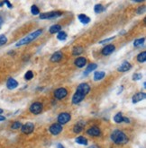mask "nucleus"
<instances>
[{"label": "nucleus", "mask_w": 146, "mask_h": 148, "mask_svg": "<svg viewBox=\"0 0 146 148\" xmlns=\"http://www.w3.org/2000/svg\"><path fill=\"white\" fill-rule=\"evenodd\" d=\"M2 24H3V18H2L1 16H0V28H1Z\"/></svg>", "instance_id": "nucleus-40"}, {"label": "nucleus", "mask_w": 146, "mask_h": 148, "mask_svg": "<svg viewBox=\"0 0 146 148\" xmlns=\"http://www.w3.org/2000/svg\"><path fill=\"white\" fill-rule=\"evenodd\" d=\"M76 143H78L79 145H87V139L84 137H79L76 138Z\"/></svg>", "instance_id": "nucleus-23"}, {"label": "nucleus", "mask_w": 146, "mask_h": 148, "mask_svg": "<svg viewBox=\"0 0 146 148\" xmlns=\"http://www.w3.org/2000/svg\"><path fill=\"white\" fill-rule=\"evenodd\" d=\"M116 49V47L114 46L113 44H109V45H106V46L102 49V54L105 56H108L110 54H112L114 51Z\"/></svg>", "instance_id": "nucleus-13"}, {"label": "nucleus", "mask_w": 146, "mask_h": 148, "mask_svg": "<svg viewBox=\"0 0 146 148\" xmlns=\"http://www.w3.org/2000/svg\"><path fill=\"white\" fill-rule=\"evenodd\" d=\"M106 10V8L104 7V6L102 5H100V4H98L95 5V7H94V11L96 14H100V13H102Z\"/></svg>", "instance_id": "nucleus-24"}, {"label": "nucleus", "mask_w": 146, "mask_h": 148, "mask_svg": "<svg viewBox=\"0 0 146 148\" xmlns=\"http://www.w3.org/2000/svg\"><path fill=\"white\" fill-rule=\"evenodd\" d=\"M146 60V52L145 51H143L140 54L137 56V61L140 63H143Z\"/></svg>", "instance_id": "nucleus-25"}, {"label": "nucleus", "mask_w": 146, "mask_h": 148, "mask_svg": "<svg viewBox=\"0 0 146 148\" xmlns=\"http://www.w3.org/2000/svg\"><path fill=\"white\" fill-rule=\"evenodd\" d=\"M142 77H143L142 74H140V73H135V74H134V75H133V79L135 80V81H138V80L142 79Z\"/></svg>", "instance_id": "nucleus-34"}, {"label": "nucleus", "mask_w": 146, "mask_h": 148, "mask_svg": "<svg viewBox=\"0 0 146 148\" xmlns=\"http://www.w3.org/2000/svg\"><path fill=\"white\" fill-rule=\"evenodd\" d=\"M86 63H87V59H85L84 57H79L74 61V64L76 65V67H78L79 68L83 67L86 65Z\"/></svg>", "instance_id": "nucleus-16"}, {"label": "nucleus", "mask_w": 146, "mask_h": 148, "mask_svg": "<svg viewBox=\"0 0 146 148\" xmlns=\"http://www.w3.org/2000/svg\"><path fill=\"white\" fill-rule=\"evenodd\" d=\"M87 133V135H89V136H91V137H99L101 135V131L99 129V127H95V126L91 127L90 128H88Z\"/></svg>", "instance_id": "nucleus-11"}, {"label": "nucleus", "mask_w": 146, "mask_h": 148, "mask_svg": "<svg viewBox=\"0 0 146 148\" xmlns=\"http://www.w3.org/2000/svg\"><path fill=\"white\" fill-rule=\"evenodd\" d=\"M31 12H32V14H33L34 15H37L40 14V10H39V8H38L36 5H33V6H32Z\"/></svg>", "instance_id": "nucleus-31"}, {"label": "nucleus", "mask_w": 146, "mask_h": 148, "mask_svg": "<svg viewBox=\"0 0 146 148\" xmlns=\"http://www.w3.org/2000/svg\"><path fill=\"white\" fill-rule=\"evenodd\" d=\"M4 4H5V5H7V6H8V8H12L13 7V5L10 4V2H8V1H5L4 2Z\"/></svg>", "instance_id": "nucleus-37"}, {"label": "nucleus", "mask_w": 146, "mask_h": 148, "mask_svg": "<svg viewBox=\"0 0 146 148\" xmlns=\"http://www.w3.org/2000/svg\"><path fill=\"white\" fill-rule=\"evenodd\" d=\"M145 11V6H141V7H139L138 10H137V14L138 15H141Z\"/></svg>", "instance_id": "nucleus-35"}, {"label": "nucleus", "mask_w": 146, "mask_h": 148, "mask_svg": "<svg viewBox=\"0 0 146 148\" xmlns=\"http://www.w3.org/2000/svg\"><path fill=\"white\" fill-rule=\"evenodd\" d=\"M61 30V26L60 24H55V25H52V27L50 28V33L52 34H54V33H60Z\"/></svg>", "instance_id": "nucleus-20"}, {"label": "nucleus", "mask_w": 146, "mask_h": 148, "mask_svg": "<svg viewBox=\"0 0 146 148\" xmlns=\"http://www.w3.org/2000/svg\"><path fill=\"white\" fill-rule=\"evenodd\" d=\"M57 39L60 40V41H65L67 39V33H65V31H61L60 33H58V35H57Z\"/></svg>", "instance_id": "nucleus-28"}, {"label": "nucleus", "mask_w": 146, "mask_h": 148, "mask_svg": "<svg viewBox=\"0 0 146 148\" xmlns=\"http://www.w3.org/2000/svg\"><path fill=\"white\" fill-rule=\"evenodd\" d=\"M79 22H80V23H82L87 24L88 23L90 22V18L88 17V16H87L86 15L81 14V15H79Z\"/></svg>", "instance_id": "nucleus-21"}, {"label": "nucleus", "mask_w": 146, "mask_h": 148, "mask_svg": "<svg viewBox=\"0 0 146 148\" xmlns=\"http://www.w3.org/2000/svg\"><path fill=\"white\" fill-rule=\"evenodd\" d=\"M34 77V73L31 71V70H29V71H27L26 73H25L24 75V78L25 80H31L32 78Z\"/></svg>", "instance_id": "nucleus-32"}, {"label": "nucleus", "mask_w": 146, "mask_h": 148, "mask_svg": "<svg viewBox=\"0 0 146 148\" xmlns=\"http://www.w3.org/2000/svg\"><path fill=\"white\" fill-rule=\"evenodd\" d=\"M63 54L61 52V51H57L55 52L52 57H50V61L52 62H59L62 59Z\"/></svg>", "instance_id": "nucleus-18"}, {"label": "nucleus", "mask_w": 146, "mask_h": 148, "mask_svg": "<svg viewBox=\"0 0 146 148\" xmlns=\"http://www.w3.org/2000/svg\"><path fill=\"white\" fill-rule=\"evenodd\" d=\"M114 39H115V37H111V38H109V39H106V40H104V41H101L99 43H100V44H104V43H106V42H108V41L114 40Z\"/></svg>", "instance_id": "nucleus-36"}, {"label": "nucleus", "mask_w": 146, "mask_h": 148, "mask_svg": "<svg viewBox=\"0 0 146 148\" xmlns=\"http://www.w3.org/2000/svg\"><path fill=\"white\" fill-rule=\"evenodd\" d=\"M89 91H90V86L88 85L87 83H80V85L78 86L77 91H76V92H79V93L84 94L86 96L88 93H89Z\"/></svg>", "instance_id": "nucleus-9"}, {"label": "nucleus", "mask_w": 146, "mask_h": 148, "mask_svg": "<svg viewBox=\"0 0 146 148\" xmlns=\"http://www.w3.org/2000/svg\"><path fill=\"white\" fill-rule=\"evenodd\" d=\"M84 127H85V123L84 122H82V121H79L73 127V132L79 134L84 129Z\"/></svg>", "instance_id": "nucleus-17"}, {"label": "nucleus", "mask_w": 146, "mask_h": 148, "mask_svg": "<svg viewBox=\"0 0 146 148\" xmlns=\"http://www.w3.org/2000/svg\"><path fill=\"white\" fill-rule=\"evenodd\" d=\"M34 123H32V122H27V123H25L24 125H22V127H21L22 132L25 135L31 134L34 131Z\"/></svg>", "instance_id": "nucleus-6"}, {"label": "nucleus", "mask_w": 146, "mask_h": 148, "mask_svg": "<svg viewBox=\"0 0 146 148\" xmlns=\"http://www.w3.org/2000/svg\"><path fill=\"white\" fill-rule=\"evenodd\" d=\"M82 52H83V48H82L81 46H77L75 47L72 50V54L74 56H78V55H80Z\"/></svg>", "instance_id": "nucleus-26"}, {"label": "nucleus", "mask_w": 146, "mask_h": 148, "mask_svg": "<svg viewBox=\"0 0 146 148\" xmlns=\"http://www.w3.org/2000/svg\"><path fill=\"white\" fill-rule=\"evenodd\" d=\"M57 148H65V147L63 146L61 144H58V145H57Z\"/></svg>", "instance_id": "nucleus-41"}, {"label": "nucleus", "mask_w": 146, "mask_h": 148, "mask_svg": "<svg viewBox=\"0 0 146 148\" xmlns=\"http://www.w3.org/2000/svg\"><path fill=\"white\" fill-rule=\"evenodd\" d=\"M42 104L41 102H34L33 104L30 106V111L33 113V114H40L42 111Z\"/></svg>", "instance_id": "nucleus-5"}, {"label": "nucleus", "mask_w": 146, "mask_h": 148, "mask_svg": "<svg viewBox=\"0 0 146 148\" xmlns=\"http://www.w3.org/2000/svg\"><path fill=\"white\" fill-rule=\"evenodd\" d=\"M62 15L61 12H49V13H43V14L40 15V18L41 19H53V18H57L60 17Z\"/></svg>", "instance_id": "nucleus-3"}, {"label": "nucleus", "mask_w": 146, "mask_h": 148, "mask_svg": "<svg viewBox=\"0 0 146 148\" xmlns=\"http://www.w3.org/2000/svg\"><path fill=\"white\" fill-rule=\"evenodd\" d=\"M145 98H146V94L144 93H137L133 96V98H132L133 103H137V102L144 100Z\"/></svg>", "instance_id": "nucleus-12"}, {"label": "nucleus", "mask_w": 146, "mask_h": 148, "mask_svg": "<svg viewBox=\"0 0 146 148\" xmlns=\"http://www.w3.org/2000/svg\"><path fill=\"white\" fill-rule=\"evenodd\" d=\"M6 86H7L9 90H14L18 86V82L14 78H9L7 82H6Z\"/></svg>", "instance_id": "nucleus-15"}, {"label": "nucleus", "mask_w": 146, "mask_h": 148, "mask_svg": "<svg viewBox=\"0 0 146 148\" xmlns=\"http://www.w3.org/2000/svg\"><path fill=\"white\" fill-rule=\"evenodd\" d=\"M3 113V110H2V109H0V114H2Z\"/></svg>", "instance_id": "nucleus-43"}, {"label": "nucleus", "mask_w": 146, "mask_h": 148, "mask_svg": "<svg viewBox=\"0 0 146 148\" xmlns=\"http://www.w3.org/2000/svg\"><path fill=\"white\" fill-rule=\"evenodd\" d=\"M49 131H50V134L54 135V136H56V135H59L62 131V126L60 125L59 123H54L49 127Z\"/></svg>", "instance_id": "nucleus-8"}, {"label": "nucleus", "mask_w": 146, "mask_h": 148, "mask_svg": "<svg viewBox=\"0 0 146 148\" xmlns=\"http://www.w3.org/2000/svg\"><path fill=\"white\" fill-rule=\"evenodd\" d=\"M114 120L116 123H122L123 120H124V117L122 116V113H117L115 117H114Z\"/></svg>", "instance_id": "nucleus-27"}, {"label": "nucleus", "mask_w": 146, "mask_h": 148, "mask_svg": "<svg viewBox=\"0 0 146 148\" xmlns=\"http://www.w3.org/2000/svg\"><path fill=\"white\" fill-rule=\"evenodd\" d=\"M144 41H145V39H144V38H142V39H137V40H135V42H134L135 47H140V46H142V45L143 44V42H144Z\"/></svg>", "instance_id": "nucleus-30"}, {"label": "nucleus", "mask_w": 146, "mask_h": 148, "mask_svg": "<svg viewBox=\"0 0 146 148\" xmlns=\"http://www.w3.org/2000/svg\"><path fill=\"white\" fill-rule=\"evenodd\" d=\"M71 119V114H69L67 112H63V113H61L59 115L58 117V123L60 125H64L66 123H68V122Z\"/></svg>", "instance_id": "nucleus-4"}, {"label": "nucleus", "mask_w": 146, "mask_h": 148, "mask_svg": "<svg viewBox=\"0 0 146 148\" xmlns=\"http://www.w3.org/2000/svg\"><path fill=\"white\" fill-rule=\"evenodd\" d=\"M86 96L84 94H82L79 92H76L72 97V103L73 104H79V102H81L82 101L84 100V98Z\"/></svg>", "instance_id": "nucleus-10"}, {"label": "nucleus", "mask_w": 146, "mask_h": 148, "mask_svg": "<svg viewBox=\"0 0 146 148\" xmlns=\"http://www.w3.org/2000/svg\"><path fill=\"white\" fill-rule=\"evenodd\" d=\"M67 95H68V91L65 88H59V89L55 90V92H54V97L59 100L65 98Z\"/></svg>", "instance_id": "nucleus-7"}, {"label": "nucleus", "mask_w": 146, "mask_h": 148, "mask_svg": "<svg viewBox=\"0 0 146 148\" xmlns=\"http://www.w3.org/2000/svg\"><path fill=\"white\" fill-rule=\"evenodd\" d=\"M42 33V30H41V29L37 30V31H34V33H30L29 35H27L26 37L23 38L22 40H20V41H19L15 44V46L16 47H20V46H23V45L29 44L30 42H32V41H34V40H36V39L39 37Z\"/></svg>", "instance_id": "nucleus-2"}, {"label": "nucleus", "mask_w": 146, "mask_h": 148, "mask_svg": "<svg viewBox=\"0 0 146 148\" xmlns=\"http://www.w3.org/2000/svg\"><path fill=\"white\" fill-rule=\"evenodd\" d=\"M4 5V2H2V3H0V6H2Z\"/></svg>", "instance_id": "nucleus-44"}, {"label": "nucleus", "mask_w": 146, "mask_h": 148, "mask_svg": "<svg viewBox=\"0 0 146 148\" xmlns=\"http://www.w3.org/2000/svg\"><path fill=\"white\" fill-rule=\"evenodd\" d=\"M5 118L4 117V116L0 115V121H3V120H5Z\"/></svg>", "instance_id": "nucleus-42"}, {"label": "nucleus", "mask_w": 146, "mask_h": 148, "mask_svg": "<svg viewBox=\"0 0 146 148\" xmlns=\"http://www.w3.org/2000/svg\"><path fill=\"white\" fill-rule=\"evenodd\" d=\"M21 127H22V123L21 122H19V121H15L11 125V128L12 129H14V130L19 129V128H21Z\"/></svg>", "instance_id": "nucleus-29"}, {"label": "nucleus", "mask_w": 146, "mask_h": 148, "mask_svg": "<svg viewBox=\"0 0 146 148\" xmlns=\"http://www.w3.org/2000/svg\"><path fill=\"white\" fill-rule=\"evenodd\" d=\"M111 139L116 145H124L128 142L127 136L121 130H115L111 134Z\"/></svg>", "instance_id": "nucleus-1"}, {"label": "nucleus", "mask_w": 146, "mask_h": 148, "mask_svg": "<svg viewBox=\"0 0 146 148\" xmlns=\"http://www.w3.org/2000/svg\"><path fill=\"white\" fill-rule=\"evenodd\" d=\"M105 76H106V74L103 71L96 72V73H95V75H94V80L95 81H99L101 79H103Z\"/></svg>", "instance_id": "nucleus-22"}, {"label": "nucleus", "mask_w": 146, "mask_h": 148, "mask_svg": "<svg viewBox=\"0 0 146 148\" xmlns=\"http://www.w3.org/2000/svg\"><path fill=\"white\" fill-rule=\"evenodd\" d=\"M97 67H98V65H96V64H94V63L89 64V65L87 66V67L85 69V71L83 73V75L84 76H87V75H89L92 71H94V70L96 69Z\"/></svg>", "instance_id": "nucleus-19"}, {"label": "nucleus", "mask_w": 146, "mask_h": 148, "mask_svg": "<svg viewBox=\"0 0 146 148\" xmlns=\"http://www.w3.org/2000/svg\"><path fill=\"white\" fill-rule=\"evenodd\" d=\"M123 121H124L125 123H129V121H130V120H129V119H127V118H124V120H123Z\"/></svg>", "instance_id": "nucleus-39"}, {"label": "nucleus", "mask_w": 146, "mask_h": 148, "mask_svg": "<svg viewBox=\"0 0 146 148\" xmlns=\"http://www.w3.org/2000/svg\"><path fill=\"white\" fill-rule=\"evenodd\" d=\"M88 148H100L98 145H91V146H89Z\"/></svg>", "instance_id": "nucleus-38"}, {"label": "nucleus", "mask_w": 146, "mask_h": 148, "mask_svg": "<svg viewBox=\"0 0 146 148\" xmlns=\"http://www.w3.org/2000/svg\"><path fill=\"white\" fill-rule=\"evenodd\" d=\"M132 68V66H131V64L129 63V62H127V61H124V62H123L121 65H120V67L117 68V70L119 72H127V71H129V70Z\"/></svg>", "instance_id": "nucleus-14"}, {"label": "nucleus", "mask_w": 146, "mask_h": 148, "mask_svg": "<svg viewBox=\"0 0 146 148\" xmlns=\"http://www.w3.org/2000/svg\"><path fill=\"white\" fill-rule=\"evenodd\" d=\"M6 42H7V38H6L5 35H0V46L5 45Z\"/></svg>", "instance_id": "nucleus-33"}]
</instances>
